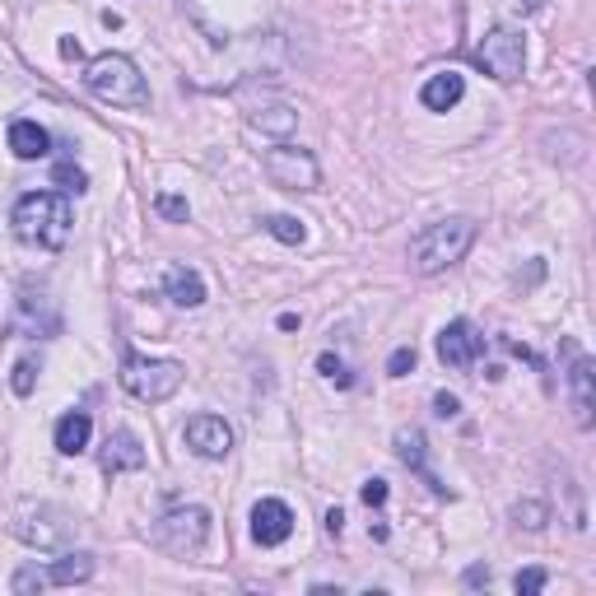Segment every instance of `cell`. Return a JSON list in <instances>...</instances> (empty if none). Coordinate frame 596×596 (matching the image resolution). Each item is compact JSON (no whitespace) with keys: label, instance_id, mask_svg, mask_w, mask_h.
<instances>
[{"label":"cell","instance_id":"cell-1","mask_svg":"<svg viewBox=\"0 0 596 596\" xmlns=\"http://www.w3.org/2000/svg\"><path fill=\"white\" fill-rule=\"evenodd\" d=\"M71 224H75L71 201L56 191H29V196H19V206H14V233L33 242V248L61 252L65 242H71Z\"/></svg>","mask_w":596,"mask_h":596},{"label":"cell","instance_id":"cell-2","mask_svg":"<svg viewBox=\"0 0 596 596\" xmlns=\"http://www.w3.org/2000/svg\"><path fill=\"white\" fill-rule=\"evenodd\" d=\"M471 242H475V219H461V215L438 219V224H429L410 242V266L419 275H438V271L457 266V261L471 252Z\"/></svg>","mask_w":596,"mask_h":596},{"label":"cell","instance_id":"cell-3","mask_svg":"<svg viewBox=\"0 0 596 596\" xmlns=\"http://www.w3.org/2000/svg\"><path fill=\"white\" fill-rule=\"evenodd\" d=\"M84 84L113 107H149V90H145V75L136 71V61L122 56V52H103L90 61L84 71Z\"/></svg>","mask_w":596,"mask_h":596},{"label":"cell","instance_id":"cell-4","mask_svg":"<svg viewBox=\"0 0 596 596\" xmlns=\"http://www.w3.org/2000/svg\"><path fill=\"white\" fill-rule=\"evenodd\" d=\"M117 378H122V387H126L130 396H136V401H145V406H164L168 396H178V387H182V364L126 355Z\"/></svg>","mask_w":596,"mask_h":596},{"label":"cell","instance_id":"cell-5","mask_svg":"<svg viewBox=\"0 0 596 596\" xmlns=\"http://www.w3.org/2000/svg\"><path fill=\"white\" fill-rule=\"evenodd\" d=\"M210 541V513L206 508H172V513L154 526V545L168 550V555H178V560H191V555H201Z\"/></svg>","mask_w":596,"mask_h":596},{"label":"cell","instance_id":"cell-6","mask_svg":"<svg viewBox=\"0 0 596 596\" xmlns=\"http://www.w3.org/2000/svg\"><path fill=\"white\" fill-rule=\"evenodd\" d=\"M475 65L490 80H499V84H513L517 75H522V65H526V42H522V33H513V29H494V33H484L480 42H475Z\"/></svg>","mask_w":596,"mask_h":596},{"label":"cell","instance_id":"cell-7","mask_svg":"<svg viewBox=\"0 0 596 596\" xmlns=\"http://www.w3.org/2000/svg\"><path fill=\"white\" fill-rule=\"evenodd\" d=\"M266 178L280 187V191H317L322 187V168L307 149H294V145H280L266 154Z\"/></svg>","mask_w":596,"mask_h":596},{"label":"cell","instance_id":"cell-8","mask_svg":"<svg viewBox=\"0 0 596 596\" xmlns=\"http://www.w3.org/2000/svg\"><path fill=\"white\" fill-rule=\"evenodd\" d=\"M480 355H484V336L467 317H457L438 331V359H443L448 368H475Z\"/></svg>","mask_w":596,"mask_h":596},{"label":"cell","instance_id":"cell-9","mask_svg":"<svg viewBox=\"0 0 596 596\" xmlns=\"http://www.w3.org/2000/svg\"><path fill=\"white\" fill-rule=\"evenodd\" d=\"M187 448L196 457H206V461H219V457H229L233 452V429H229V419H219V415H196L187 419Z\"/></svg>","mask_w":596,"mask_h":596},{"label":"cell","instance_id":"cell-10","mask_svg":"<svg viewBox=\"0 0 596 596\" xmlns=\"http://www.w3.org/2000/svg\"><path fill=\"white\" fill-rule=\"evenodd\" d=\"M294 532V513H290V503H280V499H261L252 508V541L257 545H284Z\"/></svg>","mask_w":596,"mask_h":596},{"label":"cell","instance_id":"cell-11","mask_svg":"<svg viewBox=\"0 0 596 596\" xmlns=\"http://www.w3.org/2000/svg\"><path fill=\"white\" fill-rule=\"evenodd\" d=\"M103 475H122V471H140L145 467V448H140V438L130 433V429H113L107 433V443H103Z\"/></svg>","mask_w":596,"mask_h":596},{"label":"cell","instance_id":"cell-12","mask_svg":"<svg viewBox=\"0 0 596 596\" xmlns=\"http://www.w3.org/2000/svg\"><path fill=\"white\" fill-rule=\"evenodd\" d=\"M396 457H401L406 467H410L419 480H425L433 494H448V484L429 471V457H425V433H419V429H401V433H396Z\"/></svg>","mask_w":596,"mask_h":596},{"label":"cell","instance_id":"cell-13","mask_svg":"<svg viewBox=\"0 0 596 596\" xmlns=\"http://www.w3.org/2000/svg\"><path fill=\"white\" fill-rule=\"evenodd\" d=\"M461 94H467V80H461L457 71H443V75H429L425 90H419V103L429 107V113H452V107L461 103Z\"/></svg>","mask_w":596,"mask_h":596},{"label":"cell","instance_id":"cell-14","mask_svg":"<svg viewBox=\"0 0 596 596\" xmlns=\"http://www.w3.org/2000/svg\"><path fill=\"white\" fill-rule=\"evenodd\" d=\"M164 294H168V303H178V307H201L206 303V280L196 271H187V266H172L164 275Z\"/></svg>","mask_w":596,"mask_h":596},{"label":"cell","instance_id":"cell-15","mask_svg":"<svg viewBox=\"0 0 596 596\" xmlns=\"http://www.w3.org/2000/svg\"><path fill=\"white\" fill-rule=\"evenodd\" d=\"M90 433H94V419L84 415V410L61 415V419H56V452H65V457H80L84 448H90Z\"/></svg>","mask_w":596,"mask_h":596},{"label":"cell","instance_id":"cell-16","mask_svg":"<svg viewBox=\"0 0 596 596\" xmlns=\"http://www.w3.org/2000/svg\"><path fill=\"white\" fill-rule=\"evenodd\" d=\"M19 326L38 331V336H56V331H61V317H56V307L42 299V294L24 290V299H19Z\"/></svg>","mask_w":596,"mask_h":596},{"label":"cell","instance_id":"cell-17","mask_svg":"<svg viewBox=\"0 0 596 596\" xmlns=\"http://www.w3.org/2000/svg\"><path fill=\"white\" fill-rule=\"evenodd\" d=\"M568 391H573V415H578V425L587 429L592 425V359L578 355L568 368Z\"/></svg>","mask_w":596,"mask_h":596},{"label":"cell","instance_id":"cell-18","mask_svg":"<svg viewBox=\"0 0 596 596\" xmlns=\"http://www.w3.org/2000/svg\"><path fill=\"white\" fill-rule=\"evenodd\" d=\"M10 149H14V159H42V154L52 149V136L42 130L38 122H14L10 126Z\"/></svg>","mask_w":596,"mask_h":596},{"label":"cell","instance_id":"cell-19","mask_svg":"<svg viewBox=\"0 0 596 596\" xmlns=\"http://www.w3.org/2000/svg\"><path fill=\"white\" fill-rule=\"evenodd\" d=\"M48 578L56 583V587H75V583H90L94 578V555H61L52 568H48Z\"/></svg>","mask_w":596,"mask_h":596},{"label":"cell","instance_id":"cell-20","mask_svg":"<svg viewBox=\"0 0 596 596\" xmlns=\"http://www.w3.org/2000/svg\"><path fill=\"white\" fill-rule=\"evenodd\" d=\"M252 126L275 130V136H290V130L299 126V113H294V107H284V103H275V107H266V113H257Z\"/></svg>","mask_w":596,"mask_h":596},{"label":"cell","instance_id":"cell-21","mask_svg":"<svg viewBox=\"0 0 596 596\" xmlns=\"http://www.w3.org/2000/svg\"><path fill=\"white\" fill-rule=\"evenodd\" d=\"M266 229H271L280 242H290V248H299V242L307 238L303 219H294V215H271V219H266Z\"/></svg>","mask_w":596,"mask_h":596},{"label":"cell","instance_id":"cell-22","mask_svg":"<svg viewBox=\"0 0 596 596\" xmlns=\"http://www.w3.org/2000/svg\"><path fill=\"white\" fill-rule=\"evenodd\" d=\"M33 383H38V355H24V359L14 364L10 387H14V396H29V391H33Z\"/></svg>","mask_w":596,"mask_h":596},{"label":"cell","instance_id":"cell-23","mask_svg":"<svg viewBox=\"0 0 596 596\" xmlns=\"http://www.w3.org/2000/svg\"><path fill=\"white\" fill-rule=\"evenodd\" d=\"M48 583H52V578H48V568H19L10 587H14V592H42Z\"/></svg>","mask_w":596,"mask_h":596},{"label":"cell","instance_id":"cell-24","mask_svg":"<svg viewBox=\"0 0 596 596\" xmlns=\"http://www.w3.org/2000/svg\"><path fill=\"white\" fill-rule=\"evenodd\" d=\"M154 210H159L164 219H178V224H187V215H191V206L182 201V196H159V201H154Z\"/></svg>","mask_w":596,"mask_h":596},{"label":"cell","instance_id":"cell-25","mask_svg":"<svg viewBox=\"0 0 596 596\" xmlns=\"http://www.w3.org/2000/svg\"><path fill=\"white\" fill-rule=\"evenodd\" d=\"M517 522H522V526H532V532H541V526H545V503H536V499L517 503Z\"/></svg>","mask_w":596,"mask_h":596},{"label":"cell","instance_id":"cell-26","mask_svg":"<svg viewBox=\"0 0 596 596\" xmlns=\"http://www.w3.org/2000/svg\"><path fill=\"white\" fill-rule=\"evenodd\" d=\"M513 587H517L522 596H536V592L545 587V568H522L517 578H513Z\"/></svg>","mask_w":596,"mask_h":596},{"label":"cell","instance_id":"cell-27","mask_svg":"<svg viewBox=\"0 0 596 596\" xmlns=\"http://www.w3.org/2000/svg\"><path fill=\"white\" fill-rule=\"evenodd\" d=\"M56 182H61L65 191H84V187H90V178H84L75 164H56Z\"/></svg>","mask_w":596,"mask_h":596},{"label":"cell","instance_id":"cell-28","mask_svg":"<svg viewBox=\"0 0 596 596\" xmlns=\"http://www.w3.org/2000/svg\"><path fill=\"white\" fill-rule=\"evenodd\" d=\"M410 368H415V349H410V345H401V349H396V355L387 359V373H391V378H406Z\"/></svg>","mask_w":596,"mask_h":596},{"label":"cell","instance_id":"cell-29","mask_svg":"<svg viewBox=\"0 0 596 596\" xmlns=\"http://www.w3.org/2000/svg\"><path fill=\"white\" fill-rule=\"evenodd\" d=\"M317 368L326 373V378H331V383H341V387H349V373H345V364H341L336 355H322V359H317Z\"/></svg>","mask_w":596,"mask_h":596},{"label":"cell","instance_id":"cell-30","mask_svg":"<svg viewBox=\"0 0 596 596\" xmlns=\"http://www.w3.org/2000/svg\"><path fill=\"white\" fill-rule=\"evenodd\" d=\"M433 415H438V419H457V415H461V401H457L452 391H438V396H433Z\"/></svg>","mask_w":596,"mask_h":596},{"label":"cell","instance_id":"cell-31","mask_svg":"<svg viewBox=\"0 0 596 596\" xmlns=\"http://www.w3.org/2000/svg\"><path fill=\"white\" fill-rule=\"evenodd\" d=\"M359 499H364L368 508H383V503H387V480H364Z\"/></svg>","mask_w":596,"mask_h":596},{"label":"cell","instance_id":"cell-32","mask_svg":"<svg viewBox=\"0 0 596 596\" xmlns=\"http://www.w3.org/2000/svg\"><path fill=\"white\" fill-rule=\"evenodd\" d=\"M326 532H331V536L345 532V513H341V508H331V513H326Z\"/></svg>","mask_w":596,"mask_h":596},{"label":"cell","instance_id":"cell-33","mask_svg":"<svg viewBox=\"0 0 596 596\" xmlns=\"http://www.w3.org/2000/svg\"><path fill=\"white\" fill-rule=\"evenodd\" d=\"M467 583H471V587H480V583H490V568H471V573H467Z\"/></svg>","mask_w":596,"mask_h":596}]
</instances>
